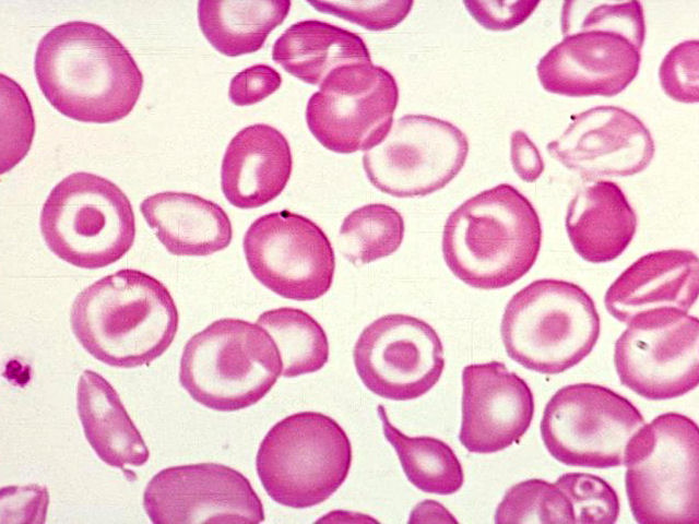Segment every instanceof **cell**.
<instances>
[{"label":"cell","mask_w":699,"mask_h":524,"mask_svg":"<svg viewBox=\"0 0 699 524\" xmlns=\"http://www.w3.org/2000/svg\"><path fill=\"white\" fill-rule=\"evenodd\" d=\"M38 86L66 117L110 123L127 117L143 87L129 50L100 25L71 21L39 40L34 60Z\"/></svg>","instance_id":"1"},{"label":"cell","mask_w":699,"mask_h":524,"mask_svg":"<svg viewBox=\"0 0 699 524\" xmlns=\"http://www.w3.org/2000/svg\"><path fill=\"white\" fill-rule=\"evenodd\" d=\"M561 32L562 40L536 66L545 91L612 97L637 76L645 38L641 2L567 1Z\"/></svg>","instance_id":"2"},{"label":"cell","mask_w":699,"mask_h":524,"mask_svg":"<svg viewBox=\"0 0 699 524\" xmlns=\"http://www.w3.org/2000/svg\"><path fill=\"white\" fill-rule=\"evenodd\" d=\"M71 329L97 360L116 368L150 365L173 343L176 303L155 277L123 269L94 282L74 299Z\"/></svg>","instance_id":"3"},{"label":"cell","mask_w":699,"mask_h":524,"mask_svg":"<svg viewBox=\"0 0 699 524\" xmlns=\"http://www.w3.org/2000/svg\"><path fill=\"white\" fill-rule=\"evenodd\" d=\"M540 217L526 196L500 183L464 201L448 216L442 254L450 271L478 289L507 287L534 265Z\"/></svg>","instance_id":"4"},{"label":"cell","mask_w":699,"mask_h":524,"mask_svg":"<svg viewBox=\"0 0 699 524\" xmlns=\"http://www.w3.org/2000/svg\"><path fill=\"white\" fill-rule=\"evenodd\" d=\"M600 315L579 285L554 278L530 283L505 308L501 338L526 369L556 374L579 364L600 336Z\"/></svg>","instance_id":"5"},{"label":"cell","mask_w":699,"mask_h":524,"mask_svg":"<svg viewBox=\"0 0 699 524\" xmlns=\"http://www.w3.org/2000/svg\"><path fill=\"white\" fill-rule=\"evenodd\" d=\"M282 366L279 349L262 326L224 318L186 343L179 381L199 404L235 412L264 397L282 373Z\"/></svg>","instance_id":"6"},{"label":"cell","mask_w":699,"mask_h":524,"mask_svg":"<svg viewBox=\"0 0 699 524\" xmlns=\"http://www.w3.org/2000/svg\"><path fill=\"white\" fill-rule=\"evenodd\" d=\"M629 507L640 524L697 523L699 520V432L678 413L644 424L624 457Z\"/></svg>","instance_id":"7"},{"label":"cell","mask_w":699,"mask_h":524,"mask_svg":"<svg viewBox=\"0 0 699 524\" xmlns=\"http://www.w3.org/2000/svg\"><path fill=\"white\" fill-rule=\"evenodd\" d=\"M352 445L343 428L318 412L276 422L260 443L256 467L266 493L295 509L322 503L346 479Z\"/></svg>","instance_id":"8"},{"label":"cell","mask_w":699,"mask_h":524,"mask_svg":"<svg viewBox=\"0 0 699 524\" xmlns=\"http://www.w3.org/2000/svg\"><path fill=\"white\" fill-rule=\"evenodd\" d=\"M52 253L82 269H100L121 259L135 238L131 202L110 180L73 172L47 196L39 218Z\"/></svg>","instance_id":"9"},{"label":"cell","mask_w":699,"mask_h":524,"mask_svg":"<svg viewBox=\"0 0 699 524\" xmlns=\"http://www.w3.org/2000/svg\"><path fill=\"white\" fill-rule=\"evenodd\" d=\"M644 424L638 408L615 391L574 383L559 389L546 404L541 434L560 463L608 468L624 465L626 448Z\"/></svg>","instance_id":"10"},{"label":"cell","mask_w":699,"mask_h":524,"mask_svg":"<svg viewBox=\"0 0 699 524\" xmlns=\"http://www.w3.org/2000/svg\"><path fill=\"white\" fill-rule=\"evenodd\" d=\"M399 103L394 76L372 62L331 71L306 106V122L325 148L351 154L368 151L389 133Z\"/></svg>","instance_id":"11"},{"label":"cell","mask_w":699,"mask_h":524,"mask_svg":"<svg viewBox=\"0 0 699 524\" xmlns=\"http://www.w3.org/2000/svg\"><path fill=\"white\" fill-rule=\"evenodd\" d=\"M614 364L620 382L648 400L682 396L699 382V321L677 309L632 318L617 338Z\"/></svg>","instance_id":"12"},{"label":"cell","mask_w":699,"mask_h":524,"mask_svg":"<svg viewBox=\"0 0 699 524\" xmlns=\"http://www.w3.org/2000/svg\"><path fill=\"white\" fill-rule=\"evenodd\" d=\"M466 135L453 123L428 115H405L363 155L374 187L396 198L424 196L446 187L463 168Z\"/></svg>","instance_id":"13"},{"label":"cell","mask_w":699,"mask_h":524,"mask_svg":"<svg viewBox=\"0 0 699 524\" xmlns=\"http://www.w3.org/2000/svg\"><path fill=\"white\" fill-rule=\"evenodd\" d=\"M252 275L281 297L315 300L331 287L335 257L324 231L287 210L257 218L244 237Z\"/></svg>","instance_id":"14"},{"label":"cell","mask_w":699,"mask_h":524,"mask_svg":"<svg viewBox=\"0 0 699 524\" xmlns=\"http://www.w3.org/2000/svg\"><path fill=\"white\" fill-rule=\"evenodd\" d=\"M353 359L365 386L393 401L424 395L445 368L437 332L424 320L402 313L382 315L367 325L355 343Z\"/></svg>","instance_id":"15"},{"label":"cell","mask_w":699,"mask_h":524,"mask_svg":"<svg viewBox=\"0 0 699 524\" xmlns=\"http://www.w3.org/2000/svg\"><path fill=\"white\" fill-rule=\"evenodd\" d=\"M143 507L155 524L264 521L262 502L250 481L217 463L162 469L147 483Z\"/></svg>","instance_id":"16"},{"label":"cell","mask_w":699,"mask_h":524,"mask_svg":"<svg viewBox=\"0 0 699 524\" xmlns=\"http://www.w3.org/2000/svg\"><path fill=\"white\" fill-rule=\"evenodd\" d=\"M546 148L566 168L595 180L641 172L650 165L655 145L637 116L617 106H597L573 116Z\"/></svg>","instance_id":"17"},{"label":"cell","mask_w":699,"mask_h":524,"mask_svg":"<svg viewBox=\"0 0 699 524\" xmlns=\"http://www.w3.org/2000/svg\"><path fill=\"white\" fill-rule=\"evenodd\" d=\"M462 388L459 439L467 451L495 453L524 436L534 415L533 393L503 362L467 365Z\"/></svg>","instance_id":"18"},{"label":"cell","mask_w":699,"mask_h":524,"mask_svg":"<svg viewBox=\"0 0 699 524\" xmlns=\"http://www.w3.org/2000/svg\"><path fill=\"white\" fill-rule=\"evenodd\" d=\"M698 257L690 250L650 252L629 265L608 287L604 302L618 321L656 309L686 312L697 300Z\"/></svg>","instance_id":"19"},{"label":"cell","mask_w":699,"mask_h":524,"mask_svg":"<svg viewBox=\"0 0 699 524\" xmlns=\"http://www.w3.org/2000/svg\"><path fill=\"white\" fill-rule=\"evenodd\" d=\"M292 169L286 138L264 123L248 126L227 145L221 167L222 191L238 209L260 207L285 189Z\"/></svg>","instance_id":"20"},{"label":"cell","mask_w":699,"mask_h":524,"mask_svg":"<svg viewBox=\"0 0 699 524\" xmlns=\"http://www.w3.org/2000/svg\"><path fill=\"white\" fill-rule=\"evenodd\" d=\"M637 215L619 186L609 180L585 184L571 199L566 230L576 252L591 263L609 262L629 246Z\"/></svg>","instance_id":"21"},{"label":"cell","mask_w":699,"mask_h":524,"mask_svg":"<svg viewBox=\"0 0 699 524\" xmlns=\"http://www.w3.org/2000/svg\"><path fill=\"white\" fill-rule=\"evenodd\" d=\"M140 211L157 239L175 255H210L227 248L233 238L225 211L193 193L158 192L145 198Z\"/></svg>","instance_id":"22"},{"label":"cell","mask_w":699,"mask_h":524,"mask_svg":"<svg viewBox=\"0 0 699 524\" xmlns=\"http://www.w3.org/2000/svg\"><path fill=\"white\" fill-rule=\"evenodd\" d=\"M76 408L85 438L97 456L112 467L144 465L150 451L114 386L85 370L76 388Z\"/></svg>","instance_id":"23"},{"label":"cell","mask_w":699,"mask_h":524,"mask_svg":"<svg viewBox=\"0 0 699 524\" xmlns=\"http://www.w3.org/2000/svg\"><path fill=\"white\" fill-rule=\"evenodd\" d=\"M272 59L289 74L312 85H320L339 67L371 62L358 34L318 20L291 25L275 40Z\"/></svg>","instance_id":"24"},{"label":"cell","mask_w":699,"mask_h":524,"mask_svg":"<svg viewBox=\"0 0 699 524\" xmlns=\"http://www.w3.org/2000/svg\"><path fill=\"white\" fill-rule=\"evenodd\" d=\"M288 0L198 2L200 28L221 53L237 57L258 51L269 34L286 19Z\"/></svg>","instance_id":"25"},{"label":"cell","mask_w":699,"mask_h":524,"mask_svg":"<svg viewBox=\"0 0 699 524\" xmlns=\"http://www.w3.org/2000/svg\"><path fill=\"white\" fill-rule=\"evenodd\" d=\"M377 412L386 439L395 450L404 474L418 489L428 493L452 495L463 485L464 474L453 450L433 437H408L389 420L383 405Z\"/></svg>","instance_id":"26"},{"label":"cell","mask_w":699,"mask_h":524,"mask_svg":"<svg viewBox=\"0 0 699 524\" xmlns=\"http://www.w3.org/2000/svg\"><path fill=\"white\" fill-rule=\"evenodd\" d=\"M257 323L270 334L279 349L283 377L316 372L327 364V334L306 311L296 308L271 309L260 314Z\"/></svg>","instance_id":"27"},{"label":"cell","mask_w":699,"mask_h":524,"mask_svg":"<svg viewBox=\"0 0 699 524\" xmlns=\"http://www.w3.org/2000/svg\"><path fill=\"white\" fill-rule=\"evenodd\" d=\"M404 230L403 217L395 209L383 203L366 204L344 218L340 251L353 264H367L395 252Z\"/></svg>","instance_id":"28"},{"label":"cell","mask_w":699,"mask_h":524,"mask_svg":"<svg viewBox=\"0 0 699 524\" xmlns=\"http://www.w3.org/2000/svg\"><path fill=\"white\" fill-rule=\"evenodd\" d=\"M496 523H574L572 507L554 483L528 479L513 485L495 513Z\"/></svg>","instance_id":"29"},{"label":"cell","mask_w":699,"mask_h":524,"mask_svg":"<svg viewBox=\"0 0 699 524\" xmlns=\"http://www.w3.org/2000/svg\"><path fill=\"white\" fill-rule=\"evenodd\" d=\"M555 484L568 498L574 523L613 524L619 514V500L603 478L588 473H567Z\"/></svg>","instance_id":"30"},{"label":"cell","mask_w":699,"mask_h":524,"mask_svg":"<svg viewBox=\"0 0 699 524\" xmlns=\"http://www.w3.org/2000/svg\"><path fill=\"white\" fill-rule=\"evenodd\" d=\"M2 118L8 119V135L2 138L1 172L14 167L28 152L35 131V120L31 104L24 91L13 80L1 74Z\"/></svg>","instance_id":"31"},{"label":"cell","mask_w":699,"mask_h":524,"mask_svg":"<svg viewBox=\"0 0 699 524\" xmlns=\"http://www.w3.org/2000/svg\"><path fill=\"white\" fill-rule=\"evenodd\" d=\"M317 11L335 15L369 31H387L411 12L413 1H307Z\"/></svg>","instance_id":"32"},{"label":"cell","mask_w":699,"mask_h":524,"mask_svg":"<svg viewBox=\"0 0 699 524\" xmlns=\"http://www.w3.org/2000/svg\"><path fill=\"white\" fill-rule=\"evenodd\" d=\"M698 62L697 39L682 41L667 52L660 64L659 79L668 97L685 104L698 102Z\"/></svg>","instance_id":"33"},{"label":"cell","mask_w":699,"mask_h":524,"mask_svg":"<svg viewBox=\"0 0 699 524\" xmlns=\"http://www.w3.org/2000/svg\"><path fill=\"white\" fill-rule=\"evenodd\" d=\"M281 84L282 76L274 68L254 64L232 79L228 97L236 106H250L272 95Z\"/></svg>","instance_id":"34"},{"label":"cell","mask_w":699,"mask_h":524,"mask_svg":"<svg viewBox=\"0 0 699 524\" xmlns=\"http://www.w3.org/2000/svg\"><path fill=\"white\" fill-rule=\"evenodd\" d=\"M469 13L485 28L509 31L522 24L538 1H463Z\"/></svg>","instance_id":"35"},{"label":"cell","mask_w":699,"mask_h":524,"mask_svg":"<svg viewBox=\"0 0 699 524\" xmlns=\"http://www.w3.org/2000/svg\"><path fill=\"white\" fill-rule=\"evenodd\" d=\"M510 156L513 170L526 182L535 181L544 170V162L535 144L521 130L511 134Z\"/></svg>","instance_id":"36"}]
</instances>
